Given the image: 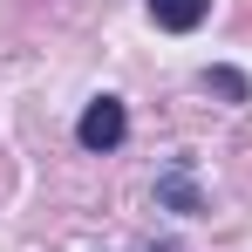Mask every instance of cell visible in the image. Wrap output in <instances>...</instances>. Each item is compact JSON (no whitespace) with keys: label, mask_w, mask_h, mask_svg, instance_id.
Returning <instances> with one entry per match:
<instances>
[{"label":"cell","mask_w":252,"mask_h":252,"mask_svg":"<svg viewBox=\"0 0 252 252\" xmlns=\"http://www.w3.org/2000/svg\"><path fill=\"white\" fill-rule=\"evenodd\" d=\"M164 205H177V211H198V191H191V177H184V170H170V177H164Z\"/></svg>","instance_id":"277c9868"},{"label":"cell","mask_w":252,"mask_h":252,"mask_svg":"<svg viewBox=\"0 0 252 252\" xmlns=\"http://www.w3.org/2000/svg\"><path fill=\"white\" fill-rule=\"evenodd\" d=\"M205 89H218L225 102H246V95H252V82L239 75V68H205Z\"/></svg>","instance_id":"3957f363"},{"label":"cell","mask_w":252,"mask_h":252,"mask_svg":"<svg viewBox=\"0 0 252 252\" xmlns=\"http://www.w3.org/2000/svg\"><path fill=\"white\" fill-rule=\"evenodd\" d=\"M205 14H211V0H150V21L170 28V34H191Z\"/></svg>","instance_id":"7a4b0ae2"},{"label":"cell","mask_w":252,"mask_h":252,"mask_svg":"<svg viewBox=\"0 0 252 252\" xmlns=\"http://www.w3.org/2000/svg\"><path fill=\"white\" fill-rule=\"evenodd\" d=\"M75 136H82V150H116V143L129 136V116H123V102H116V95L89 102V109H82V123H75Z\"/></svg>","instance_id":"6da1fadb"}]
</instances>
